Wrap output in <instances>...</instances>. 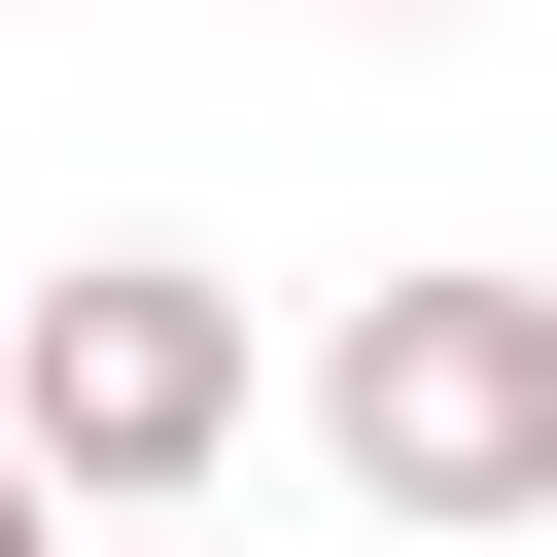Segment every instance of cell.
<instances>
[{
    "instance_id": "1",
    "label": "cell",
    "mask_w": 557,
    "mask_h": 557,
    "mask_svg": "<svg viewBox=\"0 0 557 557\" xmlns=\"http://www.w3.org/2000/svg\"><path fill=\"white\" fill-rule=\"evenodd\" d=\"M313 453H348L383 557L557 522V278H348V313H313Z\"/></svg>"
},
{
    "instance_id": "2",
    "label": "cell",
    "mask_w": 557,
    "mask_h": 557,
    "mask_svg": "<svg viewBox=\"0 0 557 557\" xmlns=\"http://www.w3.org/2000/svg\"><path fill=\"white\" fill-rule=\"evenodd\" d=\"M244 383H278V348H244V278H174V244H70V278L0 313V453H35L104 557H139V522L244 453Z\"/></svg>"
},
{
    "instance_id": "3",
    "label": "cell",
    "mask_w": 557,
    "mask_h": 557,
    "mask_svg": "<svg viewBox=\"0 0 557 557\" xmlns=\"http://www.w3.org/2000/svg\"><path fill=\"white\" fill-rule=\"evenodd\" d=\"M0 557H104V522H70V487H35V453H0Z\"/></svg>"
},
{
    "instance_id": "4",
    "label": "cell",
    "mask_w": 557,
    "mask_h": 557,
    "mask_svg": "<svg viewBox=\"0 0 557 557\" xmlns=\"http://www.w3.org/2000/svg\"><path fill=\"white\" fill-rule=\"evenodd\" d=\"M139 557H174V522H139Z\"/></svg>"
},
{
    "instance_id": "5",
    "label": "cell",
    "mask_w": 557,
    "mask_h": 557,
    "mask_svg": "<svg viewBox=\"0 0 557 557\" xmlns=\"http://www.w3.org/2000/svg\"><path fill=\"white\" fill-rule=\"evenodd\" d=\"M383 35H418V0H383Z\"/></svg>"
}]
</instances>
